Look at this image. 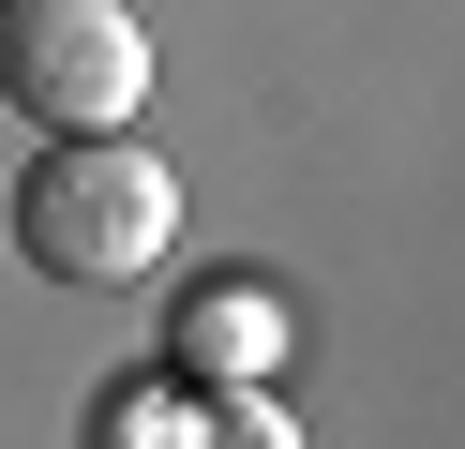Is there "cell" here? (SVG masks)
Wrapping results in <instances>:
<instances>
[{
  "instance_id": "cell-4",
  "label": "cell",
  "mask_w": 465,
  "mask_h": 449,
  "mask_svg": "<svg viewBox=\"0 0 465 449\" xmlns=\"http://www.w3.org/2000/svg\"><path fill=\"white\" fill-rule=\"evenodd\" d=\"M195 449H301V419H285L271 389H225V405H211V434H195Z\"/></svg>"
},
{
  "instance_id": "cell-2",
  "label": "cell",
  "mask_w": 465,
  "mask_h": 449,
  "mask_svg": "<svg viewBox=\"0 0 465 449\" xmlns=\"http://www.w3.org/2000/svg\"><path fill=\"white\" fill-rule=\"evenodd\" d=\"M0 105L45 120V135H121L151 105L135 0H0Z\"/></svg>"
},
{
  "instance_id": "cell-3",
  "label": "cell",
  "mask_w": 465,
  "mask_h": 449,
  "mask_svg": "<svg viewBox=\"0 0 465 449\" xmlns=\"http://www.w3.org/2000/svg\"><path fill=\"white\" fill-rule=\"evenodd\" d=\"M271 359H285V299H271V285H195L181 315H165V375H181L195 405L271 389Z\"/></svg>"
},
{
  "instance_id": "cell-1",
  "label": "cell",
  "mask_w": 465,
  "mask_h": 449,
  "mask_svg": "<svg viewBox=\"0 0 465 449\" xmlns=\"http://www.w3.org/2000/svg\"><path fill=\"white\" fill-rule=\"evenodd\" d=\"M15 255L45 285H151L181 255V180L151 135H45L15 165Z\"/></svg>"
}]
</instances>
